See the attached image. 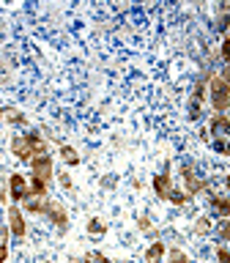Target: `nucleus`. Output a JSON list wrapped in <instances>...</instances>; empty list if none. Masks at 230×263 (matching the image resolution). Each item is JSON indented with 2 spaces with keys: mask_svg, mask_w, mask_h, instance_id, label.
Listing matches in <instances>:
<instances>
[{
  "mask_svg": "<svg viewBox=\"0 0 230 263\" xmlns=\"http://www.w3.org/2000/svg\"><path fill=\"white\" fill-rule=\"evenodd\" d=\"M208 102L214 107V112H227L230 110V85L222 77L208 80Z\"/></svg>",
  "mask_w": 230,
  "mask_h": 263,
  "instance_id": "obj_1",
  "label": "nucleus"
},
{
  "mask_svg": "<svg viewBox=\"0 0 230 263\" xmlns=\"http://www.w3.org/2000/svg\"><path fill=\"white\" fill-rule=\"evenodd\" d=\"M30 178H39L44 181V184H49V181L55 178V159L49 154H39L30 159Z\"/></svg>",
  "mask_w": 230,
  "mask_h": 263,
  "instance_id": "obj_2",
  "label": "nucleus"
},
{
  "mask_svg": "<svg viewBox=\"0 0 230 263\" xmlns=\"http://www.w3.org/2000/svg\"><path fill=\"white\" fill-rule=\"evenodd\" d=\"M8 197L20 205L30 197V178L22 176V173H11L8 176Z\"/></svg>",
  "mask_w": 230,
  "mask_h": 263,
  "instance_id": "obj_3",
  "label": "nucleus"
},
{
  "mask_svg": "<svg viewBox=\"0 0 230 263\" xmlns=\"http://www.w3.org/2000/svg\"><path fill=\"white\" fill-rule=\"evenodd\" d=\"M181 181H184V192L189 197H195V195H200V192L208 189V181L197 176V170L192 167V164H184V167H181Z\"/></svg>",
  "mask_w": 230,
  "mask_h": 263,
  "instance_id": "obj_4",
  "label": "nucleus"
},
{
  "mask_svg": "<svg viewBox=\"0 0 230 263\" xmlns=\"http://www.w3.org/2000/svg\"><path fill=\"white\" fill-rule=\"evenodd\" d=\"M6 228H8V233H11L14 238H25L28 236V222H25V211L20 209V205H11L6 214Z\"/></svg>",
  "mask_w": 230,
  "mask_h": 263,
  "instance_id": "obj_5",
  "label": "nucleus"
},
{
  "mask_svg": "<svg viewBox=\"0 0 230 263\" xmlns=\"http://www.w3.org/2000/svg\"><path fill=\"white\" fill-rule=\"evenodd\" d=\"M44 217L52 222V225L61 230V233H66V230H69V211L63 209V203L47 200V214H44Z\"/></svg>",
  "mask_w": 230,
  "mask_h": 263,
  "instance_id": "obj_6",
  "label": "nucleus"
},
{
  "mask_svg": "<svg viewBox=\"0 0 230 263\" xmlns=\"http://www.w3.org/2000/svg\"><path fill=\"white\" fill-rule=\"evenodd\" d=\"M151 186H154V195L159 197V200H167L170 192H172V178H170V164H164L162 173H156L151 178Z\"/></svg>",
  "mask_w": 230,
  "mask_h": 263,
  "instance_id": "obj_7",
  "label": "nucleus"
},
{
  "mask_svg": "<svg viewBox=\"0 0 230 263\" xmlns=\"http://www.w3.org/2000/svg\"><path fill=\"white\" fill-rule=\"evenodd\" d=\"M11 154H14V159H20V162H30L33 156H36L25 135H14L11 137Z\"/></svg>",
  "mask_w": 230,
  "mask_h": 263,
  "instance_id": "obj_8",
  "label": "nucleus"
},
{
  "mask_svg": "<svg viewBox=\"0 0 230 263\" xmlns=\"http://www.w3.org/2000/svg\"><path fill=\"white\" fill-rule=\"evenodd\" d=\"M208 129H211L214 140H217V137H230V115L227 112H214Z\"/></svg>",
  "mask_w": 230,
  "mask_h": 263,
  "instance_id": "obj_9",
  "label": "nucleus"
},
{
  "mask_svg": "<svg viewBox=\"0 0 230 263\" xmlns=\"http://www.w3.org/2000/svg\"><path fill=\"white\" fill-rule=\"evenodd\" d=\"M167 255V244L164 241H151L145 247V263H162Z\"/></svg>",
  "mask_w": 230,
  "mask_h": 263,
  "instance_id": "obj_10",
  "label": "nucleus"
},
{
  "mask_svg": "<svg viewBox=\"0 0 230 263\" xmlns=\"http://www.w3.org/2000/svg\"><path fill=\"white\" fill-rule=\"evenodd\" d=\"M57 156H61V162L69 164V167H80L82 164V156H80V151L74 145H61L57 148Z\"/></svg>",
  "mask_w": 230,
  "mask_h": 263,
  "instance_id": "obj_11",
  "label": "nucleus"
},
{
  "mask_svg": "<svg viewBox=\"0 0 230 263\" xmlns=\"http://www.w3.org/2000/svg\"><path fill=\"white\" fill-rule=\"evenodd\" d=\"M211 211L217 214L219 219L230 217V195H214L211 197Z\"/></svg>",
  "mask_w": 230,
  "mask_h": 263,
  "instance_id": "obj_12",
  "label": "nucleus"
},
{
  "mask_svg": "<svg viewBox=\"0 0 230 263\" xmlns=\"http://www.w3.org/2000/svg\"><path fill=\"white\" fill-rule=\"evenodd\" d=\"M47 200H49V197H33L30 195L28 200L22 203V209L28 214H39V217H44V214H47Z\"/></svg>",
  "mask_w": 230,
  "mask_h": 263,
  "instance_id": "obj_13",
  "label": "nucleus"
},
{
  "mask_svg": "<svg viewBox=\"0 0 230 263\" xmlns=\"http://www.w3.org/2000/svg\"><path fill=\"white\" fill-rule=\"evenodd\" d=\"M25 137H28V143H30V148H33V154H47V140L39 135V132H25Z\"/></svg>",
  "mask_w": 230,
  "mask_h": 263,
  "instance_id": "obj_14",
  "label": "nucleus"
},
{
  "mask_svg": "<svg viewBox=\"0 0 230 263\" xmlns=\"http://www.w3.org/2000/svg\"><path fill=\"white\" fill-rule=\"evenodd\" d=\"M85 230L90 236H104L107 233V222L102 219V217H90L88 222H85Z\"/></svg>",
  "mask_w": 230,
  "mask_h": 263,
  "instance_id": "obj_15",
  "label": "nucleus"
},
{
  "mask_svg": "<svg viewBox=\"0 0 230 263\" xmlns=\"http://www.w3.org/2000/svg\"><path fill=\"white\" fill-rule=\"evenodd\" d=\"M211 148L217 151L219 156H230V137H217L211 140Z\"/></svg>",
  "mask_w": 230,
  "mask_h": 263,
  "instance_id": "obj_16",
  "label": "nucleus"
},
{
  "mask_svg": "<svg viewBox=\"0 0 230 263\" xmlns=\"http://www.w3.org/2000/svg\"><path fill=\"white\" fill-rule=\"evenodd\" d=\"M82 263H110V258H107L104 252H99V250H88L85 255H82Z\"/></svg>",
  "mask_w": 230,
  "mask_h": 263,
  "instance_id": "obj_17",
  "label": "nucleus"
},
{
  "mask_svg": "<svg viewBox=\"0 0 230 263\" xmlns=\"http://www.w3.org/2000/svg\"><path fill=\"white\" fill-rule=\"evenodd\" d=\"M186 200H192L184 189H176L172 186V192H170V197H167V203H172V205H186Z\"/></svg>",
  "mask_w": 230,
  "mask_h": 263,
  "instance_id": "obj_18",
  "label": "nucleus"
},
{
  "mask_svg": "<svg viewBox=\"0 0 230 263\" xmlns=\"http://www.w3.org/2000/svg\"><path fill=\"white\" fill-rule=\"evenodd\" d=\"M167 263H192V260H189V255L184 250L172 247V250H167Z\"/></svg>",
  "mask_w": 230,
  "mask_h": 263,
  "instance_id": "obj_19",
  "label": "nucleus"
},
{
  "mask_svg": "<svg viewBox=\"0 0 230 263\" xmlns=\"http://www.w3.org/2000/svg\"><path fill=\"white\" fill-rule=\"evenodd\" d=\"M47 186L44 181H39V178H30V195L33 197H47Z\"/></svg>",
  "mask_w": 230,
  "mask_h": 263,
  "instance_id": "obj_20",
  "label": "nucleus"
},
{
  "mask_svg": "<svg viewBox=\"0 0 230 263\" xmlns=\"http://www.w3.org/2000/svg\"><path fill=\"white\" fill-rule=\"evenodd\" d=\"M0 121H8V123H22L25 115L16 112V110H0Z\"/></svg>",
  "mask_w": 230,
  "mask_h": 263,
  "instance_id": "obj_21",
  "label": "nucleus"
},
{
  "mask_svg": "<svg viewBox=\"0 0 230 263\" xmlns=\"http://www.w3.org/2000/svg\"><path fill=\"white\" fill-rule=\"evenodd\" d=\"M137 228L143 230V233H154V219L148 217V214H140V217H137Z\"/></svg>",
  "mask_w": 230,
  "mask_h": 263,
  "instance_id": "obj_22",
  "label": "nucleus"
},
{
  "mask_svg": "<svg viewBox=\"0 0 230 263\" xmlns=\"http://www.w3.org/2000/svg\"><path fill=\"white\" fill-rule=\"evenodd\" d=\"M214 255H217V263H230V250H227L225 244H217Z\"/></svg>",
  "mask_w": 230,
  "mask_h": 263,
  "instance_id": "obj_23",
  "label": "nucleus"
},
{
  "mask_svg": "<svg viewBox=\"0 0 230 263\" xmlns=\"http://www.w3.org/2000/svg\"><path fill=\"white\" fill-rule=\"evenodd\" d=\"M203 110V104L200 102H195V99H189V118H192V121H197V118H200V112Z\"/></svg>",
  "mask_w": 230,
  "mask_h": 263,
  "instance_id": "obj_24",
  "label": "nucleus"
},
{
  "mask_svg": "<svg viewBox=\"0 0 230 263\" xmlns=\"http://www.w3.org/2000/svg\"><path fill=\"white\" fill-rule=\"evenodd\" d=\"M57 184H61L63 189H74V181H71L69 173H57Z\"/></svg>",
  "mask_w": 230,
  "mask_h": 263,
  "instance_id": "obj_25",
  "label": "nucleus"
},
{
  "mask_svg": "<svg viewBox=\"0 0 230 263\" xmlns=\"http://www.w3.org/2000/svg\"><path fill=\"white\" fill-rule=\"evenodd\" d=\"M208 219H205V217H200V219H197V233H208Z\"/></svg>",
  "mask_w": 230,
  "mask_h": 263,
  "instance_id": "obj_26",
  "label": "nucleus"
},
{
  "mask_svg": "<svg viewBox=\"0 0 230 263\" xmlns=\"http://www.w3.org/2000/svg\"><path fill=\"white\" fill-rule=\"evenodd\" d=\"M6 260H8V244L0 241V263H6Z\"/></svg>",
  "mask_w": 230,
  "mask_h": 263,
  "instance_id": "obj_27",
  "label": "nucleus"
},
{
  "mask_svg": "<svg viewBox=\"0 0 230 263\" xmlns=\"http://www.w3.org/2000/svg\"><path fill=\"white\" fill-rule=\"evenodd\" d=\"M69 263H82V258H69Z\"/></svg>",
  "mask_w": 230,
  "mask_h": 263,
  "instance_id": "obj_28",
  "label": "nucleus"
},
{
  "mask_svg": "<svg viewBox=\"0 0 230 263\" xmlns=\"http://www.w3.org/2000/svg\"><path fill=\"white\" fill-rule=\"evenodd\" d=\"M225 186L230 189V176H225Z\"/></svg>",
  "mask_w": 230,
  "mask_h": 263,
  "instance_id": "obj_29",
  "label": "nucleus"
}]
</instances>
